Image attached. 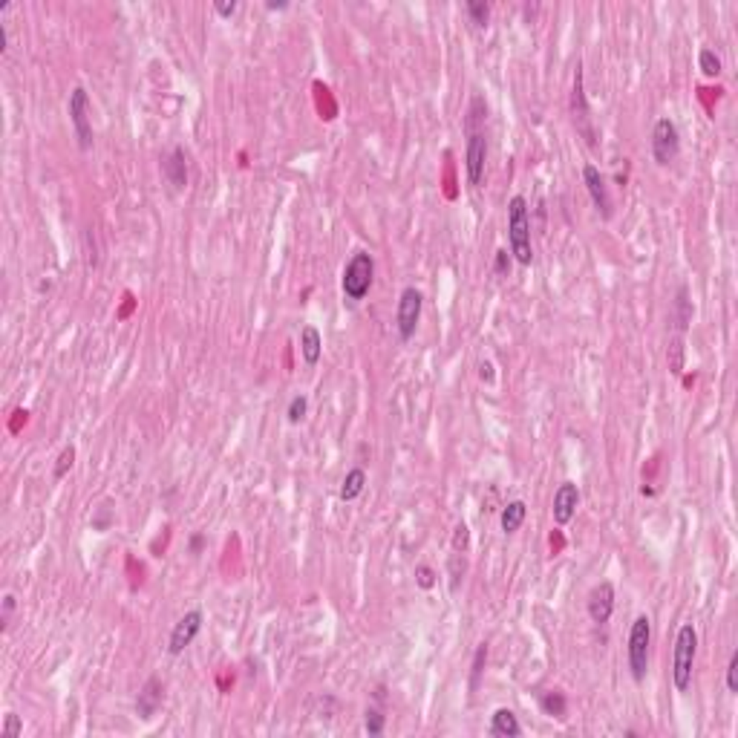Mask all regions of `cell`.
I'll return each mask as SVG.
<instances>
[{
	"mask_svg": "<svg viewBox=\"0 0 738 738\" xmlns=\"http://www.w3.org/2000/svg\"><path fill=\"white\" fill-rule=\"evenodd\" d=\"M421 308H424V295L416 289V285H407V289L401 292L398 308H395V329H398V338L404 343L413 341L416 329L421 323Z\"/></svg>",
	"mask_w": 738,
	"mask_h": 738,
	"instance_id": "6",
	"label": "cell"
},
{
	"mask_svg": "<svg viewBox=\"0 0 738 738\" xmlns=\"http://www.w3.org/2000/svg\"><path fill=\"white\" fill-rule=\"evenodd\" d=\"M416 583H418V588H433L436 586V571L430 568V565H418L416 568Z\"/></svg>",
	"mask_w": 738,
	"mask_h": 738,
	"instance_id": "28",
	"label": "cell"
},
{
	"mask_svg": "<svg viewBox=\"0 0 738 738\" xmlns=\"http://www.w3.org/2000/svg\"><path fill=\"white\" fill-rule=\"evenodd\" d=\"M384 727H387L384 712H381V709H375V707H369V709L364 712V730H367L372 738H378L381 732H384Z\"/></svg>",
	"mask_w": 738,
	"mask_h": 738,
	"instance_id": "25",
	"label": "cell"
},
{
	"mask_svg": "<svg viewBox=\"0 0 738 738\" xmlns=\"http://www.w3.org/2000/svg\"><path fill=\"white\" fill-rule=\"evenodd\" d=\"M479 375H482V381L493 384V381H496V375H493V364H490V361H482V364H479Z\"/></svg>",
	"mask_w": 738,
	"mask_h": 738,
	"instance_id": "36",
	"label": "cell"
},
{
	"mask_svg": "<svg viewBox=\"0 0 738 738\" xmlns=\"http://www.w3.org/2000/svg\"><path fill=\"white\" fill-rule=\"evenodd\" d=\"M571 122H574L577 133L586 139L588 148H597V130L591 125V107L586 101V87H583V64L574 66V84H571Z\"/></svg>",
	"mask_w": 738,
	"mask_h": 738,
	"instance_id": "5",
	"label": "cell"
},
{
	"mask_svg": "<svg viewBox=\"0 0 738 738\" xmlns=\"http://www.w3.org/2000/svg\"><path fill=\"white\" fill-rule=\"evenodd\" d=\"M681 153V133H678V125L672 118H658L655 122V130H652V159L666 168V164H672Z\"/></svg>",
	"mask_w": 738,
	"mask_h": 738,
	"instance_id": "7",
	"label": "cell"
},
{
	"mask_svg": "<svg viewBox=\"0 0 738 738\" xmlns=\"http://www.w3.org/2000/svg\"><path fill=\"white\" fill-rule=\"evenodd\" d=\"M202 611L199 609H194V611H185L179 620H176V626L171 629V637H168V655H182L190 644H194L197 640V634L202 632Z\"/></svg>",
	"mask_w": 738,
	"mask_h": 738,
	"instance_id": "10",
	"label": "cell"
},
{
	"mask_svg": "<svg viewBox=\"0 0 738 738\" xmlns=\"http://www.w3.org/2000/svg\"><path fill=\"white\" fill-rule=\"evenodd\" d=\"M364 488H367V470H364V467H352V470H346V476H343L341 499H343V502H355V499H358V496L364 493Z\"/></svg>",
	"mask_w": 738,
	"mask_h": 738,
	"instance_id": "19",
	"label": "cell"
},
{
	"mask_svg": "<svg viewBox=\"0 0 738 738\" xmlns=\"http://www.w3.org/2000/svg\"><path fill=\"white\" fill-rule=\"evenodd\" d=\"M66 110H69V122H73V130L78 139V148L90 150L92 148V125H90V95L84 87H76L69 92Z\"/></svg>",
	"mask_w": 738,
	"mask_h": 738,
	"instance_id": "8",
	"label": "cell"
},
{
	"mask_svg": "<svg viewBox=\"0 0 738 738\" xmlns=\"http://www.w3.org/2000/svg\"><path fill=\"white\" fill-rule=\"evenodd\" d=\"M508 246H511V257L519 266H531V260H534L531 217H528L525 197H519V194L508 199Z\"/></svg>",
	"mask_w": 738,
	"mask_h": 738,
	"instance_id": "1",
	"label": "cell"
},
{
	"mask_svg": "<svg viewBox=\"0 0 738 738\" xmlns=\"http://www.w3.org/2000/svg\"><path fill=\"white\" fill-rule=\"evenodd\" d=\"M490 735H499V738H519L522 735V724L516 718V712L502 707L496 709L490 716Z\"/></svg>",
	"mask_w": 738,
	"mask_h": 738,
	"instance_id": "16",
	"label": "cell"
},
{
	"mask_svg": "<svg viewBox=\"0 0 738 738\" xmlns=\"http://www.w3.org/2000/svg\"><path fill=\"white\" fill-rule=\"evenodd\" d=\"M236 9H240V3H236V0H231V3H225V0H217V3H213V12H217L220 17H234Z\"/></svg>",
	"mask_w": 738,
	"mask_h": 738,
	"instance_id": "35",
	"label": "cell"
},
{
	"mask_svg": "<svg viewBox=\"0 0 738 738\" xmlns=\"http://www.w3.org/2000/svg\"><path fill=\"white\" fill-rule=\"evenodd\" d=\"M695 655H698V632L693 623H683L675 637V655H672V683L678 693H686L693 686L695 672Z\"/></svg>",
	"mask_w": 738,
	"mask_h": 738,
	"instance_id": "3",
	"label": "cell"
},
{
	"mask_svg": "<svg viewBox=\"0 0 738 738\" xmlns=\"http://www.w3.org/2000/svg\"><path fill=\"white\" fill-rule=\"evenodd\" d=\"M3 735H6V738H17V735H23V724H20V718L15 716V712H6V721H3Z\"/></svg>",
	"mask_w": 738,
	"mask_h": 738,
	"instance_id": "32",
	"label": "cell"
},
{
	"mask_svg": "<svg viewBox=\"0 0 738 738\" xmlns=\"http://www.w3.org/2000/svg\"><path fill=\"white\" fill-rule=\"evenodd\" d=\"M375 283V257L369 251H355L341 274V289L349 303H361Z\"/></svg>",
	"mask_w": 738,
	"mask_h": 738,
	"instance_id": "2",
	"label": "cell"
},
{
	"mask_svg": "<svg viewBox=\"0 0 738 738\" xmlns=\"http://www.w3.org/2000/svg\"><path fill=\"white\" fill-rule=\"evenodd\" d=\"M17 609V600H15V594H3V609H0V626L9 629L12 623V614Z\"/></svg>",
	"mask_w": 738,
	"mask_h": 738,
	"instance_id": "30",
	"label": "cell"
},
{
	"mask_svg": "<svg viewBox=\"0 0 738 738\" xmlns=\"http://www.w3.org/2000/svg\"><path fill=\"white\" fill-rule=\"evenodd\" d=\"M162 698H164V683H162V678H148V683L141 686V693H139V698H136V712H139V718H145V721H150L156 712H159V707H162Z\"/></svg>",
	"mask_w": 738,
	"mask_h": 738,
	"instance_id": "14",
	"label": "cell"
},
{
	"mask_svg": "<svg viewBox=\"0 0 738 738\" xmlns=\"http://www.w3.org/2000/svg\"><path fill=\"white\" fill-rule=\"evenodd\" d=\"M485 663H488V644H479V649H476V655H473V666H470V693L479 689Z\"/></svg>",
	"mask_w": 738,
	"mask_h": 738,
	"instance_id": "24",
	"label": "cell"
},
{
	"mask_svg": "<svg viewBox=\"0 0 738 738\" xmlns=\"http://www.w3.org/2000/svg\"><path fill=\"white\" fill-rule=\"evenodd\" d=\"M580 508V488L574 482H562L557 490H554V502H551V516L557 525H568L571 519H574Z\"/></svg>",
	"mask_w": 738,
	"mask_h": 738,
	"instance_id": "13",
	"label": "cell"
},
{
	"mask_svg": "<svg viewBox=\"0 0 738 738\" xmlns=\"http://www.w3.org/2000/svg\"><path fill=\"white\" fill-rule=\"evenodd\" d=\"M539 707H542L545 716H551L557 721H565V695L562 693H545L539 698Z\"/></svg>",
	"mask_w": 738,
	"mask_h": 738,
	"instance_id": "21",
	"label": "cell"
},
{
	"mask_svg": "<svg viewBox=\"0 0 738 738\" xmlns=\"http://www.w3.org/2000/svg\"><path fill=\"white\" fill-rule=\"evenodd\" d=\"M675 326L683 332L689 326V320H693V303H689V292H686V285H681L678 289V297H675Z\"/></svg>",
	"mask_w": 738,
	"mask_h": 738,
	"instance_id": "20",
	"label": "cell"
},
{
	"mask_svg": "<svg viewBox=\"0 0 738 738\" xmlns=\"http://www.w3.org/2000/svg\"><path fill=\"white\" fill-rule=\"evenodd\" d=\"M6 43H9V35H6V27L0 23V52H6Z\"/></svg>",
	"mask_w": 738,
	"mask_h": 738,
	"instance_id": "39",
	"label": "cell"
},
{
	"mask_svg": "<svg viewBox=\"0 0 738 738\" xmlns=\"http://www.w3.org/2000/svg\"><path fill=\"white\" fill-rule=\"evenodd\" d=\"M110 519H113V511H110L107 505L99 508V516L92 519V528H95V531H107V528H110Z\"/></svg>",
	"mask_w": 738,
	"mask_h": 738,
	"instance_id": "34",
	"label": "cell"
},
{
	"mask_svg": "<svg viewBox=\"0 0 738 738\" xmlns=\"http://www.w3.org/2000/svg\"><path fill=\"white\" fill-rule=\"evenodd\" d=\"M727 689L732 695H738V652H732L727 663Z\"/></svg>",
	"mask_w": 738,
	"mask_h": 738,
	"instance_id": "29",
	"label": "cell"
},
{
	"mask_svg": "<svg viewBox=\"0 0 738 738\" xmlns=\"http://www.w3.org/2000/svg\"><path fill=\"white\" fill-rule=\"evenodd\" d=\"M308 413V398L306 395H295L289 401V410H285V418H289V424H300Z\"/></svg>",
	"mask_w": 738,
	"mask_h": 738,
	"instance_id": "27",
	"label": "cell"
},
{
	"mask_svg": "<svg viewBox=\"0 0 738 738\" xmlns=\"http://www.w3.org/2000/svg\"><path fill=\"white\" fill-rule=\"evenodd\" d=\"M76 464V447L69 444V447H64L61 453H58V462H55V470H52V476H55V482H61L64 476H66V470Z\"/></svg>",
	"mask_w": 738,
	"mask_h": 738,
	"instance_id": "26",
	"label": "cell"
},
{
	"mask_svg": "<svg viewBox=\"0 0 738 738\" xmlns=\"http://www.w3.org/2000/svg\"><path fill=\"white\" fill-rule=\"evenodd\" d=\"M266 9L269 12H285V9H289V3H285V0H269Z\"/></svg>",
	"mask_w": 738,
	"mask_h": 738,
	"instance_id": "37",
	"label": "cell"
},
{
	"mask_svg": "<svg viewBox=\"0 0 738 738\" xmlns=\"http://www.w3.org/2000/svg\"><path fill=\"white\" fill-rule=\"evenodd\" d=\"M202 542H205V539H202V534H197V537H190V551H194V554H199V548H202Z\"/></svg>",
	"mask_w": 738,
	"mask_h": 738,
	"instance_id": "38",
	"label": "cell"
},
{
	"mask_svg": "<svg viewBox=\"0 0 738 738\" xmlns=\"http://www.w3.org/2000/svg\"><path fill=\"white\" fill-rule=\"evenodd\" d=\"M586 609H588V617L597 626H606L614 614V586L609 580L597 583L591 591H588V600H586Z\"/></svg>",
	"mask_w": 738,
	"mask_h": 738,
	"instance_id": "12",
	"label": "cell"
},
{
	"mask_svg": "<svg viewBox=\"0 0 738 738\" xmlns=\"http://www.w3.org/2000/svg\"><path fill=\"white\" fill-rule=\"evenodd\" d=\"M300 355H303L306 367H318L323 358V335L312 323H306L300 329Z\"/></svg>",
	"mask_w": 738,
	"mask_h": 738,
	"instance_id": "15",
	"label": "cell"
},
{
	"mask_svg": "<svg viewBox=\"0 0 738 738\" xmlns=\"http://www.w3.org/2000/svg\"><path fill=\"white\" fill-rule=\"evenodd\" d=\"M464 12H467V17H470L473 27H479V29L488 27V20H490V3H485V0H467Z\"/></svg>",
	"mask_w": 738,
	"mask_h": 738,
	"instance_id": "23",
	"label": "cell"
},
{
	"mask_svg": "<svg viewBox=\"0 0 738 738\" xmlns=\"http://www.w3.org/2000/svg\"><path fill=\"white\" fill-rule=\"evenodd\" d=\"M649 646H652V620L646 614H637L629 629V644H626V663L634 683H644L649 672Z\"/></svg>",
	"mask_w": 738,
	"mask_h": 738,
	"instance_id": "4",
	"label": "cell"
},
{
	"mask_svg": "<svg viewBox=\"0 0 738 738\" xmlns=\"http://www.w3.org/2000/svg\"><path fill=\"white\" fill-rule=\"evenodd\" d=\"M164 176H168V182L182 190L187 185V164H185V150L182 148H173L168 162H164Z\"/></svg>",
	"mask_w": 738,
	"mask_h": 738,
	"instance_id": "18",
	"label": "cell"
},
{
	"mask_svg": "<svg viewBox=\"0 0 738 738\" xmlns=\"http://www.w3.org/2000/svg\"><path fill=\"white\" fill-rule=\"evenodd\" d=\"M583 185H586V190H588V197H591V205L597 208V213L603 220H611V211H614V205H611V197H609V185H606V176L600 173V168L597 164H586L583 168Z\"/></svg>",
	"mask_w": 738,
	"mask_h": 738,
	"instance_id": "11",
	"label": "cell"
},
{
	"mask_svg": "<svg viewBox=\"0 0 738 738\" xmlns=\"http://www.w3.org/2000/svg\"><path fill=\"white\" fill-rule=\"evenodd\" d=\"M698 69H701L707 78H718L721 69H724V64H721V58L716 52L709 50V46H704V50L698 52Z\"/></svg>",
	"mask_w": 738,
	"mask_h": 738,
	"instance_id": "22",
	"label": "cell"
},
{
	"mask_svg": "<svg viewBox=\"0 0 738 738\" xmlns=\"http://www.w3.org/2000/svg\"><path fill=\"white\" fill-rule=\"evenodd\" d=\"M485 162H488V139L485 130H467V150H464V171L467 185L479 187L485 179Z\"/></svg>",
	"mask_w": 738,
	"mask_h": 738,
	"instance_id": "9",
	"label": "cell"
},
{
	"mask_svg": "<svg viewBox=\"0 0 738 738\" xmlns=\"http://www.w3.org/2000/svg\"><path fill=\"white\" fill-rule=\"evenodd\" d=\"M528 516V505L522 499H511V502L502 508V516H499V525H502L505 534H516L522 528V522Z\"/></svg>",
	"mask_w": 738,
	"mask_h": 738,
	"instance_id": "17",
	"label": "cell"
},
{
	"mask_svg": "<svg viewBox=\"0 0 738 738\" xmlns=\"http://www.w3.org/2000/svg\"><path fill=\"white\" fill-rule=\"evenodd\" d=\"M493 271H496L499 277H508V271H511V254H508L505 248H499V251H496V257H493Z\"/></svg>",
	"mask_w": 738,
	"mask_h": 738,
	"instance_id": "31",
	"label": "cell"
},
{
	"mask_svg": "<svg viewBox=\"0 0 738 738\" xmlns=\"http://www.w3.org/2000/svg\"><path fill=\"white\" fill-rule=\"evenodd\" d=\"M453 548H456V554H464V548H467V525H464V522H459V525H456Z\"/></svg>",
	"mask_w": 738,
	"mask_h": 738,
	"instance_id": "33",
	"label": "cell"
}]
</instances>
